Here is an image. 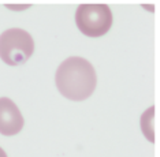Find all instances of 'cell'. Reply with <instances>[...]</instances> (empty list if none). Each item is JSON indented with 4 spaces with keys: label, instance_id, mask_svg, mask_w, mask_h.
Returning a JSON list of instances; mask_svg holds the SVG:
<instances>
[{
    "label": "cell",
    "instance_id": "5b68a950",
    "mask_svg": "<svg viewBox=\"0 0 160 157\" xmlns=\"http://www.w3.org/2000/svg\"><path fill=\"white\" fill-rule=\"evenodd\" d=\"M0 157H7V153L3 150V148H0Z\"/></svg>",
    "mask_w": 160,
    "mask_h": 157
},
{
    "label": "cell",
    "instance_id": "6da1fadb",
    "mask_svg": "<svg viewBox=\"0 0 160 157\" xmlns=\"http://www.w3.org/2000/svg\"><path fill=\"white\" fill-rule=\"evenodd\" d=\"M55 83L62 96L72 101H83L94 92L97 76L90 61L79 56H71L58 67Z\"/></svg>",
    "mask_w": 160,
    "mask_h": 157
},
{
    "label": "cell",
    "instance_id": "277c9868",
    "mask_svg": "<svg viewBox=\"0 0 160 157\" xmlns=\"http://www.w3.org/2000/svg\"><path fill=\"white\" fill-rule=\"evenodd\" d=\"M23 125V116L17 104L8 97H0V134L6 137L17 135Z\"/></svg>",
    "mask_w": 160,
    "mask_h": 157
},
{
    "label": "cell",
    "instance_id": "3957f363",
    "mask_svg": "<svg viewBox=\"0 0 160 157\" xmlns=\"http://www.w3.org/2000/svg\"><path fill=\"white\" fill-rule=\"evenodd\" d=\"M77 27L88 37H101L112 26V12L105 4H81L75 12Z\"/></svg>",
    "mask_w": 160,
    "mask_h": 157
},
{
    "label": "cell",
    "instance_id": "7a4b0ae2",
    "mask_svg": "<svg viewBox=\"0 0 160 157\" xmlns=\"http://www.w3.org/2000/svg\"><path fill=\"white\" fill-rule=\"evenodd\" d=\"M34 52V41L30 34L19 27L7 29L0 34V59L8 66H21Z\"/></svg>",
    "mask_w": 160,
    "mask_h": 157
}]
</instances>
